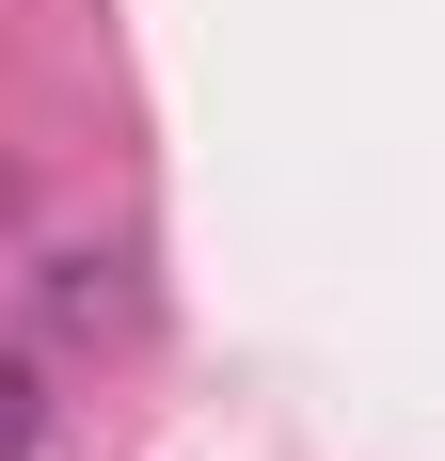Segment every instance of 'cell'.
<instances>
[{
	"label": "cell",
	"instance_id": "cell-1",
	"mask_svg": "<svg viewBox=\"0 0 445 461\" xmlns=\"http://www.w3.org/2000/svg\"><path fill=\"white\" fill-rule=\"evenodd\" d=\"M32 429H48V382L0 350V461H32Z\"/></svg>",
	"mask_w": 445,
	"mask_h": 461
}]
</instances>
